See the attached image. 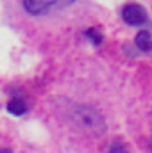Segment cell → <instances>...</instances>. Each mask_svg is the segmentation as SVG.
Returning <instances> with one entry per match:
<instances>
[{
	"instance_id": "obj_1",
	"label": "cell",
	"mask_w": 152,
	"mask_h": 153,
	"mask_svg": "<svg viewBox=\"0 0 152 153\" xmlns=\"http://www.w3.org/2000/svg\"><path fill=\"white\" fill-rule=\"evenodd\" d=\"M72 117L82 130H86V132H90L93 135H104L106 134V128H108L106 121H104L102 114L95 107L77 105L74 109V112H72Z\"/></svg>"
},
{
	"instance_id": "obj_2",
	"label": "cell",
	"mask_w": 152,
	"mask_h": 153,
	"mask_svg": "<svg viewBox=\"0 0 152 153\" xmlns=\"http://www.w3.org/2000/svg\"><path fill=\"white\" fill-rule=\"evenodd\" d=\"M122 18L127 25H143L147 23L149 20V14L147 11L140 5V4H127L123 9H122Z\"/></svg>"
},
{
	"instance_id": "obj_3",
	"label": "cell",
	"mask_w": 152,
	"mask_h": 153,
	"mask_svg": "<svg viewBox=\"0 0 152 153\" xmlns=\"http://www.w3.org/2000/svg\"><path fill=\"white\" fill-rule=\"evenodd\" d=\"M22 5L32 16L47 14V13H50L52 9L57 7L56 5V0H22Z\"/></svg>"
},
{
	"instance_id": "obj_4",
	"label": "cell",
	"mask_w": 152,
	"mask_h": 153,
	"mask_svg": "<svg viewBox=\"0 0 152 153\" xmlns=\"http://www.w3.org/2000/svg\"><path fill=\"white\" fill-rule=\"evenodd\" d=\"M134 45L138 46L140 52H145V53L152 52V34L149 30L138 32V34H136V39H134Z\"/></svg>"
},
{
	"instance_id": "obj_5",
	"label": "cell",
	"mask_w": 152,
	"mask_h": 153,
	"mask_svg": "<svg viewBox=\"0 0 152 153\" xmlns=\"http://www.w3.org/2000/svg\"><path fill=\"white\" fill-rule=\"evenodd\" d=\"M7 111H9L11 114H14V116H22V114L27 112V105H25L23 100L14 98V100H11V102L7 103Z\"/></svg>"
},
{
	"instance_id": "obj_6",
	"label": "cell",
	"mask_w": 152,
	"mask_h": 153,
	"mask_svg": "<svg viewBox=\"0 0 152 153\" xmlns=\"http://www.w3.org/2000/svg\"><path fill=\"white\" fill-rule=\"evenodd\" d=\"M84 36L93 43V46H100V43H102V39H104L102 38V34H100L97 29H88V30L84 32Z\"/></svg>"
},
{
	"instance_id": "obj_7",
	"label": "cell",
	"mask_w": 152,
	"mask_h": 153,
	"mask_svg": "<svg viewBox=\"0 0 152 153\" xmlns=\"http://www.w3.org/2000/svg\"><path fill=\"white\" fill-rule=\"evenodd\" d=\"M109 153H129V152H127V148L120 141H114L111 144V148H109Z\"/></svg>"
},
{
	"instance_id": "obj_8",
	"label": "cell",
	"mask_w": 152,
	"mask_h": 153,
	"mask_svg": "<svg viewBox=\"0 0 152 153\" xmlns=\"http://www.w3.org/2000/svg\"><path fill=\"white\" fill-rule=\"evenodd\" d=\"M75 0H56V5H57V9H61V7H68V5H72Z\"/></svg>"
},
{
	"instance_id": "obj_9",
	"label": "cell",
	"mask_w": 152,
	"mask_h": 153,
	"mask_svg": "<svg viewBox=\"0 0 152 153\" xmlns=\"http://www.w3.org/2000/svg\"><path fill=\"white\" fill-rule=\"evenodd\" d=\"M0 153H13V152H11L9 148H2V150H0Z\"/></svg>"
}]
</instances>
